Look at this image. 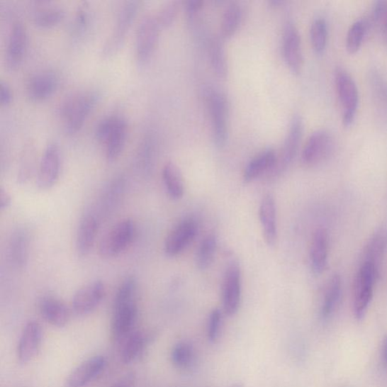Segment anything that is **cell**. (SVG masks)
<instances>
[{"mask_svg": "<svg viewBox=\"0 0 387 387\" xmlns=\"http://www.w3.org/2000/svg\"><path fill=\"white\" fill-rule=\"evenodd\" d=\"M100 98L101 95L96 90H89L74 94L63 102L60 116L67 134H74L82 128Z\"/></svg>", "mask_w": 387, "mask_h": 387, "instance_id": "obj_1", "label": "cell"}, {"mask_svg": "<svg viewBox=\"0 0 387 387\" xmlns=\"http://www.w3.org/2000/svg\"><path fill=\"white\" fill-rule=\"evenodd\" d=\"M128 133L127 120L118 116L102 119L97 125L96 136L106 145V157L108 163L118 160L126 145Z\"/></svg>", "mask_w": 387, "mask_h": 387, "instance_id": "obj_2", "label": "cell"}, {"mask_svg": "<svg viewBox=\"0 0 387 387\" xmlns=\"http://www.w3.org/2000/svg\"><path fill=\"white\" fill-rule=\"evenodd\" d=\"M207 104L211 120L213 140L216 147H223L229 139L230 102L220 89L207 90Z\"/></svg>", "mask_w": 387, "mask_h": 387, "instance_id": "obj_3", "label": "cell"}, {"mask_svg": "<svg viewBox=\"0 0 387 387\" xmlns=\"http://www.w3.org/2000/svg\"><path fill=\"white\" fill-rule=\"evenodd\" d=\"M139 6V1H133H133L125 2L121 6L116 24L101 50V56L104 59L112 58L123 47L134 20L138 16Z\"/></svg>", "mask_w": 387, "mask_h": 387, "instance_id": "obj_4", "label": "cell"}, {"mask_svg": "<svg viewBox=\"0 0 387 387\" xmlns=\"http://www.w3.org/2000/svg\"><path fill=\"white\" fill-rule=\"evenodd\" d=\"M303 120L299 115L291 119L288 132L283 142L274 167L267 174L268 180H276L287 172L297 156L303 135Z\"/></svg>", "mask_w": 387, "mask_h": 387, "instance_id": "obj_5", "label": "cell"}, {"mask_svg": "<svg viewBox=\"0 0 387 387\" xmlns=\"http://www.w3.org/2000/svg\"><path fill=\"white\" fill-rule=\"evenodd\" d=\"M161 30L155 15H147L141 20L135 40V62L140 68L145 67L151 60Z\"/></svg>", "mask_w": 387, "mask_h": 387, "instance_id": "obj_6", "label": "cell"}, {"mask_svg": "<svg viewBox=\"0 0 387 387\" xmlns=\"http://www.w3.org/2000/svg\"><path fill=\"white\" fill-rule=\"evenodd\" d=\"M135 233V225L130 219H125L113 225L101 238L99 253L102 258L109 259L118 256L132 243Z\"/></svg>", "mask_w": 387, "mask_h": 387, "instance_id": "obj_7", "label": "cell"}, {"mask_svg": "<svg viewBox=\"0 0 387 387\" xmlns=\"http://www.w3.org/2000/svg\"><path fill=\"white\" fill-rule=\"evenodd\" d=\"M378 276L376 267L369 262H363L354 282V313L358 320H361L366 314Z\"/></svg>", "mask_w": 387, "mask_h": 387, "instance_id": "obj_8", "label": "cell"}, {"mask_svg": "<svg viewBox=\"0 0 387 387\" xmlns=\"http://www.w3.org/2000/svg\"><path fill=\"white\" fill-rule=\"evenodd\" d=\"M337 96L342 107L343 123L349 127L354 123L359 106V91L354 79L345 71L338 70L335 74Z\"/></svg>", "mask_w": 387, "mask_h": 387, "instance_id": "obj_9", "label": "cell"}, {"mask_svg": "<svg viewBox=\"0 0 387 387\" xmlns=\"http://www.w3.org/2000/svg\"><path fill=\"white\" fill-rule=\"evenodd\" d=\"M335 141L331 133L318 130L306 140L301 152V162L305 167H314L325 162L332 154Z\"/></svg>", "mask_w": 387, "mask_h": 387, "instance_id": "obj_10", "label": "cell"}, {"mask_svg": "<svg viewBox=\"0 0 387 387\" xmlns=\"http://www.w3.org/2000/svg\"><path fill=\"white\" fill-rule=\"evenodd\" d=\"M138 305L135 299L113 300L111 334L118 342L123 341L132 332L138 320Z\"/></svg>", "mask_w": 387, "mask_h": 387, "instance_id": "obj_11", "label": "cell"}, {"mask_svg": "<svg viewBox=\"0 0 387 387\" xmlns=\"http://www.w3.org/2000/svg\"><path fill=\"white\" fill-rule=\"evenodd\" d=\"M61 170V155L58 145L50 142L43 154L40 162L37 185L41 190L52 189L58 181Z\"/></svg>", "mask_w": 387, "mask_h": 387, "instance_id": "obj_12", "label": "cell"}, {"mask_svg": "<svg viewBox=\"0 0 387 387\" xmlns=\"http://www.w3.org/2000/svg\"><path fill=\"white\" fill-rule=\"evenodd\" d=\"M282 53L290 71L293 74H299L303 64L301 38L298 28L291 21L284 28Z\"/></svg>", "mask_w": 387, "mask_h": 387, "instance_id": "obj_13", "label": "cell"}, {"mask_svg": "<svg viewBox=\"0 0 387 387\" xmlns=\"http://www.w3.org/2000/svg\"><path fill=\"white\" fill-rule=\"evenodd\" d=\"M241 298V269L235 262H232L225 271L223 286V304L227 315L233 316L237 313Z\"/></svg>", "mask_w": 387, "mask_h": 387, "instance_id": "obj_14", "label": "cell"}, {"mask_svg": "<svg viewBox=\"0 0 387 387\" xmlns=\"http://www.w3.org/2000/svg\"><path fill=\"white\" fill-rule=\"evenodd\" d=\"M106 293L104 282L100 280L91 281L78 289L72 298L74 313L84 315L94 312L103 301Z\"/></svg>", "mask_w": 387, "mask_h": 387, "instance_id": "obj_15", "label": "cell"}, {"mask_svg": "<svg viewBox=\"0 0 387 387\" xmlns=\"http://www.w3.org/2000/svg\"><path fill=\"white\" fill-rule=\"evenodd\" d=\"M27 48V33L20 21L14 23L9 33L5 54L6 69L15 72L21 64Z\"/></svg>", "mask_w": 387, "mask_h": 387, "instance_id": "obj_16", "label": "cell"}, {"mask_svg": "<svg viewBox=\"0 0 387 387\" xmlns=\"http://www.w3.org/2000/svg\"><path fill=\"white\" fill-rule=\"evenodd\" d=\"M198 225L192 220L181 222L174 228L167 235L164 243V252L167 256L174 257L184 250L196 237Z\"/></svg>", "mask_w": 387, "mask_h": 387, "instance_id": "obj_17", "label": "cell"}, {"mask_svg": "<svg viewBox=\"0 0 387 387\" xmlns=\"http://www.w3.org/2000/svg\"><path fill=\"white\" fill-rule=\"evenodd\" d=\"M42 342V328L37 321H30L23 329L19 338L17 357L21 364H27L35 358Z\"/></svg>", "mask_w": 387, "mask_h": 387, "instance_id": "obj_18", "label": "cell"}, {"mask_svg": "<svg viewBox=\"0 0 387 387\" xmlns=\"http://www.w3.org/2000/svg\"><path fill=\"white\" fill-rule=\"evenodd\" d=\"M104 357L90 358L81 364L67 378L65 387H84L95 380L106 367Z\"/></svg>", "mask_w": 387, "mask_h": 387, "instance_id": "obj_19", "label": "cell"}, {"mask_svg": "<svg viewBox=\"0 0 387 387\" xmlns=\"http://www.w3.org/2000/svg\"><path fill=\"white\" fill-rule=\"evenodd\" d=\"M59 86V78L50 71L33 75L28 83V97L33 101H43L51 97Z\"/></svg>", "mask_w": 387, "mask_h": 387, "instance_id": "obj_20", "label": "cell"}, {"mask_svg": "<svg viewBox=\"0 0 387 387\" xmlns=\"http://www.w3.org/2000/svg\"><path fill=\"white\" fill-rule=\"evenodd\" d=\"M259 215L267 245L275 246L278 239L277 213L275 199L271 195L266 196L262 201Z\"/></svg>", "mask_w": 387, "mask_h": 387, "instance_id": "obj_21", "label": "cell"}, {"mask_svg": "<svg viewBox=\"0 0 387 387\" xmlns=\"http://www.w3.org/2000/svg\"><path fill=\"white\" fill-rule=\"evenodd\" d=\"M99 229L96 218L92 214H86L79 221L76 235V250L79 257L87 256L92 249Z\"/></svg>", "mask_w": 387, "mask_h": 387, "instance_id": "obj_22", "label": "cell"}, {"mask_svg": "<svg viewBox=\"0 0 387 387\" xmlns=\"http://www.w3.org/2000/svg\"><path fill=\"white\" fill-rule=\"evenodd\" d=\"M277 160V152L272 149L266 150L247 164L243 174L245 184L252 183L257 178L268 174L274 167Z\"/></svg>", "mask_w": 387, "mask_h": 387, "instance_id": "obj_23", "label": "cell"}, {"mask_svg": "<svg viewBox=\"0 0 387 387\" xmlns=\"http://www.w3.org/2000/svg\"><path fill=\"white\" fill-rule=\"evenodd\" d=\"M39 310L43 320L52 326L63 327L69 321V310L58 299L52 297L43 298L40 302Z\"/></svg>", "mask_w": 387, "mask_h": 387, "instance_id": "obj_24", "label": "cell"}, {"mask_svg": "<svg viewBox=\"0 0 387 387\" xmlns=\"http://www.w3.org/2000/svg\"><path fill=\"white\" fill-rule=\"evenodd\" d=\"M328 235L325 230L318 229L313 234L310 249L311 267L315 275H321L327 264Z\"/></svg>", "mask_w": 387, "mask_h": 387, "instance_id": "obj_25", "label": "cell"}, {"mask_svg": "<svg viewBox=\"0 0 387 387\" xmlns=\"http://www.w3.org/2000/svg\"><path fill=\"white\" fill-rule=\"evenodd\" d=\"M162 179L168 196L179 200L184 196L185 186L179 167L172 162H167L162 169Z\"/></svg>", "mask_w": 387, "mask_h": 387, "instance_id": "obj_26", "label": "cell"}, {"mask_svg": "<svg viewBox=\"0 0 387 387\" xmlns=\"http://www.w3.org/2000/svg\"><path fill=\"white\" fill-rule=\"evenodd\" d=\"M210 62L214 74L220 79H225L229 74V62L225 49L223 39L214 37L210 43Z\"/></svg>", "mask_w": 387, "mask_h": 387, "instance_id": "obj_27", "label": "cell"}, {"mask_svg": "<svg viewBox=\"0 0 387 387\" xmlns=\"http://www.w3.org/2000/svg\"><path fill=\"white\" fill-rule=\"evenodd\" d=\"M244 18V10L237 4H231L224 11L220 27V37L223 40L232 38L240 28Z\"/></svg>", "mask_w": 387, "mask_h": 387, "instance_id": "obj_28", "label": "cell"}, {"mask_svg": "<svg viewBox=\"0 0 387 387\" xmlns=\"http://www.w3.org/2000/svg\"><path fill=\"white\" fill-rule=\"evenodd\" d=\"M147 344L146 337L140 332H132L123 340L120 359L124 364H130L143 354Z\"/></svg>", "mask_w": 387, "mask_h": 387, "instance_id": "obj_29", "label": "cell"}, {"mask_svg": "<svg viewBox=\"0 0 387 387\" xmlns=\"http://www.w3.org/2000/svg\"><path fill=\"white\" fill-rule=\"evenodd\" d=\"M64 16V11L59 6L43 5L34 11L33 21L38 28H50L60 24Z\"/></svg>", "mask_w": 387, "mask_h": 387, "instance_id": "obj_30", "label": "cell"}, {"mask_svg": "<svg viewBox=\"0 0 387 387\" xmlns=\"http://www.w3.org/2000/svg\"><path fill=\"white\" fill-rule=\"evenodd\" d=\"M342 292V282L338 275H334L330 280L325 291L322 307V316L327 318L337 309Z\"/></svg>", "mask_w": 387, "mask_h": 387, "instance_id": "obj_31", "label": "cell"}, {"mask_svg": "<svg viewBox=\"0 0 387 387\" xmlns=\"http://www.w3.org/2000/svg\"><path fill=\"white\" fill-rule=\"evenodd\" d=\"M29 238L26 231L16 232L10 244V255L14 264L23 267L27 264L28 258Z\"/></svg>", "mask_w": 387, "mask_h": 387, "instance_id": "obj_32", "label": "cell"}, {"mask_svg": "<svg viewBox=\"0 0 387 387\" xmlns=\"http://www.w3.org/2000/svg\"><path fill=\"white\" fill-rule=\"evenodd\" d=\"M216 247H218V239L214 235L211 234L203 238L196 255V265L200 270H206L210 267Z\"/></svg>", "mask_w": 387, "mask_h": 387, "instance_id": "obj_33", "label": "cell"}, {"mask_svg": "<svg viewBox=\"0 0 387 387\" xmlns=\"http://www.w3.org/2000/svg\"><path fill=\"white\" fill-rule=\"evenodd\" d=\"M368 28L369 23L365 20L357 21L350 26L346 42L347 50L349 54H355L360 50Z\"/></svg>", "mask_w": 387, "mask_h": 387, "instance_id": "obj_34", "label": "cell"}, {"mask_svg": "<svg viewBox=\"0 0 387 387\" xmlns=\"http://www.w3.org/2000/svg\"><path fill=\"white\" fill-rule=\"evenodd\" d=\"M327 26L324 18L318 17L314 19L310 28V39L313 48L316 54L322 55L327 42Z\"/></svg>", "mask_w": 387, "mask_h": 387, "instance_id": "obj_35", "label": "cell"}, {"mask_svg": "<svg viewBox=\"0 0 387 387\" xmlns=\"http://www.w3.org/2000/svg\"><path fill=\"white\" fill-rule=\"evenodd\" d=\"M386 245L387 237L385 232L381 231L374 235L366 247L364 262H369L378 269V264L385 252Z\"/></svg>", "mask_w": 387, "mask_h": 387, "instance_id": "obj_36", "label": "cell"}, {"mask_svg": "<svg viewBox=\"0 0 387 387\" xmlns=\"http://www.w3.org/2000/svg\"><path fill=\"white\" fill-rule=\"evenodd\" d=\"M91 21L90 10L88 3L79 5L76 11L72 23V38L79 40L86 35Z\"/></svg>", "mask_w": 387, "mask_h": 387, "instance_id": "obj_37", "label": "cell"}, {"mask_svg": "<svg viewBox=\"0 0 387 387\" xmlns=\"http://www.w3.org/2000/svg\"><path fill=\"white\" fill-rule=\"evenodd\" d=\"M195 350L193 347L186 342L177 344L172 352V359L174 365L179 369H187L195 361Z\"/></svg>", "mask_w": 387, "mask_h": 387, "instance_id": "obj_38", "label": "cell"}, {"mask_svg": "<svg viewBox=\"0 0 387 387\" xmlns=\"http://www.w3.org/2000/svg\"><path fill=\"white\" fill-rule=\"evenodd\" d=\"M179 11V4L170 1L165 4L155 15L159 26L162 29L172 26L175 22Z\"/></svg>", "mask_w": 387, "mask_h": 387, "instance_id": "obj_39", "label": "cell"}, {"mask_svg": "<svg viewBox=\"0 0 387 387\" xmlns=\"http://www.w3.org/2000/svg\"><path fill=\"white\" fill-rule=\"evenodd\" d=\"M371 25L374 26L383 33L387 23V2L378 1L374 4L371 15Z\"/></svg>", "mask_w": 387, "mask_h": 387, "instance_id": "obj_40", "label": "cell"}, {"mask_svg": "<svg viewBox=\"0 0 387 387\" xmlns=\"http://www.w3.org/2000/svg\"><path fill=\"white\" fill-rule=\"evenodd\" d=\"M223 325L222 313L218 309L213 310L209 317L208 325V337L210 342L215 343L220 336Z\"/></svg>", "mask_w": 387, "mask_h": 387, "instance_id": "obj_41", "label": "cell"}, {"mask_svg": "<svg viewBox=\"0 0 387 387\" xmlns=\"http://www.w3.org/2000/svg\"><path fill=\"white\" fill-rule=\"evenodd\" d=\"M373 87L375 97L383 107H387V83L379 76L373 77Z\"/></svg>", "mask_w": 387, "mask_h": 387, "instance_id": "obj_42", "label": "cell"}, {"mask_svg": "<svg viewBox=\"0 0 387 387\" xmlns=\"http://www.w3.org/2000/svg\"><path fill=\"white\" fill-rule=\"evenodd\" d=\"M203 6L202 0H188L184 4L186 15L189 20L195 18Z\"/></svg>", "mask_w": 387, "mask_h": 387, "instance_id": "obj_43", "label": "cell"}, {"mask_svg": "<svg viewBox=\"0 0 387 387\" xmlns=\"http://www.w3.org/2000/svg\"><path fill=\"white\" fill-rule=\"evenodd\" d=\"M13 100V94L10 86L5 82L0 84V103L3 106H8Z\"/></svg>", "mask_w": 387, "mask_h": 387, "instance_id": "obj_44", "label": "cell"}, {"mask_svg": "<svg viewBox=\"0 0 387 387\" xmlns=\"http://www.w3.org/2000/svg\"><path fill=\"white\" fill-rule=\"evenodd\" d=\"M11 204L10 194L4 188H0V208L2 211L8 209Z\"/></svg>", "mask_w": 387, "mask_h": 387, "instance_id": "obj_45", "label": "cell"}, {"mask_svg": "<svg viewBox=\"0 0 387 387\" xmlns=\"http://www.w3.org/2000/svg\"><path fill=\"white\" fill-rule=\"evenodd\" d=\"M133 379L132 376H128L126 378L123 379L121 381L116 383L112 387H133Z\"/></svg>", "mask_w": 387, "mask_h": 387, "instance_id": "obj_46", "label": "cell"}, {"mask_svg": "<svg viewBox=\"0 0 387 387\" xmlns=\"http://www.w3.org/2000/svg\"><path fill=\"white\" fill-rule=\"evenodd\" d=\"M383 352L385 360L387 362V336L385 339Z\"/></svg>", "mask_w": 387, "mask_h": 387, "instance_id": "obj_47", "label": "cell"}, {"mask_svg": "<svg viewBox=\"0 0 387 387\" xmlns=\"http://www.w3.org/2000/svg\"><path fill=\"white\" fill-rule=\"evenodd\" d=\"M230 387H244V385L241 383H236Z\"/></svg>", "mask_w": 387, "mask_h": 387, "instance_id": "obj_48", "label": "cell"}, {"mask_svg": "<svg viewBox=\"0 0 387 387\" xmlns=\"http://www.w3.org/2000/svg\"><path fill=\"white\" fill-rule=\"evenodd\" d=\"M383 33H385V35L387 38V23Z\"/></svg>", "mask_w": 387, "mask_h": 387, "instance_id": "obj_49", "label": "cell"}]
</instances>
